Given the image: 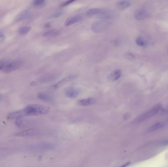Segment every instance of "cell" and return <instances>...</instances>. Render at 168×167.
<instances>
[{
  "instance_id": "obj_1",
  "label": "cell",
  "mask_w": 168,
  "mask_h": 167,
  "mask_svg": "<svg viewBox=\"0 0 168 167\" xmlns=\"http://www.w3.org/2000/svg\"><path fill=\"white\" fill-rule=\"evenodd\" d=\"M49 112L48 107L38 104H30L25 108L17 111L9 113L8 117L11 119H20L26 116H36L47 114Z\"/></svg>"
},
{
  "instance_id": "obj_2",
  "label": "cell",
  "mask_w": 168,
  "mask_h": 167,
  "mask_svg": "<svg viewBox=\"0 0 168 167\" xmlns=\"http://www.w3.org/2000/svg\"><path fill=\"white\" fill-rule=\"evenodd\" d=\"M162 109V106L160 104H157L155 107H153L152 109L149 110L147 112L142 114V115L139 116L135 120V122L136 123H140L141 122L146 120L147 119H150L152 117L155 116L159 113V112Z\"/></svg>"
},
{
  "instance_id": "obj_3",
  "label": "cell",
  "mask_w": 168,
  "mask_h": 167,
  "mask_svg": "<svg viewBox=\"0 0 168 167\" xmlns=\"http://www.w3.org/2000/svg\"><path fill=\"white\" fill-rule=\"evenodd\" d=\"M110 23L106 20L100 19L94 22L91 25V30L95 33L102 32L110 26Z\"/></svg>"
},
{
  "instance_id": "obj_4",
  "label": "cell",
  "mask_w": 168,
  "mask_h": 167,
  "mask_svg": "<svg viewBox=\"0 0 168 167\" xmlns=\"http://www.w3.org/2000/svg\"><path fill=\"white\" fill-rule=\"evenodd\" d=\"M22 62L20 60H13V61H9L8 60L6 64L5 65L3 71L5 73H9L12 72L13 71H15L18 69L21 66Z\"/></svg>"
},
{
  "instance_id": "obj_5",
  "label": "cell",
  "mask_w": 168,
  "mask_h": 167,
  "mask_svg": "<svg viewBox=\"0 0 168 167\" xmlns=\"http://www.w3.org/2000/svg\"><path fill=\"white\" fill-rule=\"evenodd\" d=\"M58 75L55 74H51L46 75L39 78L36 81H33L32 83V85H44L47 83L50 82L57 78Z\"/></svg>"
},
{
  "instance_id": "obj_6",
  "label": "cell",
  "mask_w": 168,
  "mask_h": 167,
  "mask_svg": "<svg viewBox=\"0 0 168 167\" xmlns=\"http://www.w3.org/2000/svg\"><path fill=\"white\" fill-rule=\"evenodd\" d=\"M54 148V145L50 143H41L33 145L30 148L33 151H46L53 149Z\"/></svg>"
},
{
  "instance_id": "obj_7",
  "label": "cell",
  "mask_w": 168,
  "mask_h": 167,
  "mask_svg": "<svg viewBox=\"0 0 168 167\" xmlns=\"http://www.w3.org/2000/svg\"><path fill=\"white\" fill-rule=\"evenodd\" d=\"M43 132L40 130L36 128H30L25 130L24 131L18 132L16 134L17 136L19 137H26V136H32L40 135Z\"/></svg>"
},
{
  "instance_id": "obj_8",
  "label": "cell",
  "mask_w": 168,
  "mask_h": 167,
  "mask_svg": "<svg viewBox=\"0 0 168 167\" xmlns=\"http://www.w3.org/2000/svg\"><path fill=\"white\" fill-rule=\"evenodd\" d=\"M148 16V11L145 8H140L135 12L134 17L138 21L144 20L147 19Z\"/></svg>"
},
{
  "instance_id": "obj_9",
  "label": "cell",
  "mask_w": 168,
  "mask_h": 167,
  "mask_svg": "<svg viewBox=\"0 0 168 167\" xmlns=\"http://www.w3.org/2000/svg\"><path fill=\"white\" fill-rule=\"evenodd\" d=\"M75 78H76V75H71L65 77V78H63L60 81H58V82L55 83L53 86V88L54 89H58L62 86H64V85L67 84L70 81H71V80H74Z\"/></svg>"
},
{
  "instance_id": "obj_10",
  "label": "cell",
  "mask_w": 168,
  "mask_h": 167,
  "mask_svg": "<svg viewBox=\"0 0 168 167\" xmlns=\"http://www.w3.org/2000/svg\"><path fill=\"white\" fill-rule=\"evenodd\" d=\"M38 98L41 101H51L54 100V97L51 93L49 92H40L37 95Z\"/></svg>"
},
{
  "instance_id": "obj_11",
  "label": "cell",
  "mask_w": 168,
  "mask_h": 167,
  "mask_svg": "<svg viewBox=\"0 0 168 167\" xmlns=\"http://www.w3.org/2000/svg\"><path fill=\"white\" fill-rule=\"evenodd\" d=\"M82 19H83V17L82 15L80 14H77V15H74L67 19L65 23V26H71L72 25L74 24L75 23H77L82 21Z\"/></svg>"
},
{
  "instance_id": "obj_12",
  "label": "cell",
  "mask_w": 168,
  "mask_h": 167,
  "mask_svg": "<svg viewBox=\"0 0 168 167\" xmlns=\"http://www.w3.org/2000/svg\"><path fill=\"white\" fill-rule=\"evenodd\" d=\"M107 11V9L103 8H94L88 10L86 12V15L88 17H92L95 15H101Z\"/></svg>"
},
{
  "instance_id": "obj_13",
  "label": "cell",
  "mask_w": 168,
  "mask_h": 167,
  "mask_svg": "<svg viewBox=\"0 0 168 167\" xmlns=\"http://www.w3.org/2000/svg\"><path fill=\"white\" fill-rule=\"evenodd\" d=\"M32 122L31 120L23 119V118L17 119L15 122L16 125L18 128H25L29 127L30 125H32Z\"/></svg>"
},
{
  "instance_id": "obj_14",
  "label": "cell",
  "mask_w": 168,
  "mask_h": 167,
  "mask_svg": "<svg viewBox=\"0 0 168 167\" xmlns=\"http://www.w3.org/2000/svg\"><path fill=\"white\" fill-rule=\"evenodd\" d=\"M96 99L94 98H86L80 99L77 102L78 105L82 106H89L96 104Z\"/></svg>"
},
{
  "instance_id": "obj_15",
  "label": "cell",
  "mask_w": 168,
  "mask_h": 167,
  "mask_svg": "<svg viewBox=\"0 0 168 167\" xmlns=\"http://www.w3.org/2000/svg\"><path fill=\"white\" fill-rule=\"evenodd\" d=\"M30 12L29 10H24L18 14L14 19V21L15 22L23 21L24 20L26 19L30 16Z\"/></svg>"
},
{
  "instance_id": "obj_16",
  "label": "cell",
  "mask_w": 168,
  "mask_h": 167,
  "mask_svg": "<svg viewBox=\"0 0 168 167\" xmlns=\"http://www.w3.org/2000/svg\"><path fill=\"white\" fill-rule=\"evenodd\" d=\"M65 93L68 98L74 99L79 95L80 94V90L76 88H69L67 89Z\"/></svg>"
},
{
  "instance_id": "obj_17",
  "label": "cell",
  "mask_w": 168,
  "mask_h": 167,
  "mask_svg": "<svg viewBox=\"0 0 168 167\" xmlns=\"http://www.w3.org/2000/svg\"><path fill=\"white\" fill-rule=\"evenodd\" d=\"M131 3L129 1L127 0H121L117 3L116 6L118 9L123 10L126 9L130 6Z\"/></svg>"
},
{
  "instance_id": "obj_18",
  "label": "cell",
  "mask_w": 168,
  "mask_h": 167,
  "mask_svg": "<svg viewBox=\"0 0 168 167\" xmlns=\"http://www.w3.org/2000/svg\"><path fill=\"white\" fill-rule=\"evenodd\" d=\"M60 34V32L57 29H52L45 32L43 34V36L46 37H55L58 36Z\"/></svg>"
},
{
  "instance_id": "obj_19",
  "label": "cell",
  "mask_w": 168,
  "mask_h": 167,
  "mask_svg": "<svg viewBox=\"0 0 168 167\" xmlns=\"http://www.w3.org/2000/svg\"><path fill=\"white\" fill-rule=\"evenodd\" d=\"M164 123L162 122H158L157 123H155V125H152V127L147 130V132H153V131H155L156 130H159L160 128H162V127H163Z\"/></svg>"
},
{
  "instance_id": "obj_20",
  "label": "cell",
  "mask_w": 168,
  "mask_h": 167,
  "mask_svg": "<svg viewBox=\"0 0 168 167\" xmlns=\"http://www.w3.org/2000/svg\"><path fill=\"white\" fill-rule=\"evenodd\" d=\"M115 17V15L111 13L110 12L108 11H107L104 13L102 14L101 15H99V18L102 20H109L113 19Z\"/></svg>"
},
{
  "instance_id": "obj_21",
  "label": "cell",
  "mask_w": 168,
  "mask_h": 167,
  "mask_svg": "<svg viewBox=\"0 0 168 167\" xmlns=\"http://www.w3.org/2000/svg\"><path fill=\"white\" fill-rule=\"evenodd\" d=\"M121 72L120 70H116L111 74V78L113 81H116L121 78Z\"/></svg>"
},
{
  "instance_id": "obj_22",
  "label": "cell",
  "mask_w": 168,
  "mask_h": 167,
  "mask_svg": "<svg viewBox=\"0 0 168 167\" xmlns=\"http://www.w3.org/2000/svg\"><path fill=\"white\" fill-rule=\"evenodd\" d=\"M31 30V27L28 26H24L20 27L18 30V32L20 35H26L29 33Z\"/></svg>"
},
{
  "instance_id": "obj_23",
  "label": "cell",
  "mask_w": 168,
  "mask_h": 167,
  "mask_svg": "<svg viewBox=\"0 0 168 167\" xmlns=\"http://www.w3.org/2000/svg\"><path fill=\"white\" fill-rule=\"evenodd\" d=\"M136 43L138 45L141 47H145L147 45V40L142 37H139L136 40Z\"/></svg>"
},
{
  "instance_id": "obj_24",
  "label": "cell",
  "mask_w": 168,
  "mask_h": 167,
  "mask_svg": "<svg viewBox=\"0 0 168 167\" xmlns=\"http://www.w3.org/2000/svg\"><path fill=\"white\" fill-rule=\"evenodd\" d=\"M46 0H33V5L35 6H41L44 4Z\"/></svg>"
},
{
  "instance_id": "obj_25",
  "label": "cell",
  "mask_w": 168,
  "mask_h": 167,
  "mask_svg": "<svg viewBox=\"0 0 168 167\" xmlns=\"http://www.w3.org/2000/svg\"><path fill=\"white\" fill-rule=\"evenodd\" d=\"M78 0H67L65 2H64L61 5V7H65V6H67L70 4L74 3V2H76Z\"/></svg>"
},
{
  "instance_id": "obj_26",
  "label": "cell",
  "mask_w": 168,
  "mask_h": 167,
  "mask_svg": "<svg viewBox=\"0 0 168 167\" xmlns=\"http://www.w3.org/2000/svg\"><path fill=\"white\" fill-rule=\"evenodd\" d=\"M64 12L62 11H58V12H55L53 15H52V18H58L60 17H61L63 15Z\"/></svg>"
},
{
  "instance_id": "obj_27",
  "label": "cell",
  "mask_w": 168,
  "mask_h": 167,
  "mask_svg": "<svg viewBox=\"0 0 168 167\" xmlns=\"http://www.w3.org/2000/svg\"><path fill=\"white\" fill-rule=\"evenodd\" d=\"M8 61V60H2L0 61V71L3 70Z\"/></svg>"
},
{
  "instance_id": "obj_28",
  "label": "cell",
  "mask_w": 168,
  "mask_h": 167,
  "mask_svg": "<svg viewBox=\"0 0 168 167\" xmlns=\"http://www.w3.org/2000/svg\"><path fill=\"white\" fill-rule=\"evenodd\" d=\"M51 27V25L50 22H47L44 24V27L45 29H49V28H50Z\"/></svg>"
},
{
  "instance_id": "obj_29",
  "label": "cell",
  "mask_w": 168,
  "mask_h": 167,
  "mask_svg": "<svg viewBox=\"0 0 168 167\" xmlns=\"http://www.w3.org/2000/svg\"><path fill=\"white\" fill-rule=\"evenodd\" d=\"M5 40V36L2 33H0V42H2Z\"/></svg>"
},
{
  "instance_id": "obj_30",
  "label": "cell",
  "mask_w": 168,
  "mask_h": 167,
  "mask_svg": "<svg viewBox=\"0 0 168 167\" xmlns=\"http://www.w3.org/2000/svg\"><path fill=\"white\" fill-rule=\"evenodd\" d=\"M162 144L163 146H167L168 145V139L167 140H165V141L163 143H162Z\"/></svg>"
},
{
  "instance_id": "obj_31",
  "label": "cell",
  "mask_w": 168,
  "mask_h": 167,
  "mask_svg": "<svg viewBox=\"0 0 168 167\" xmlns=\"http://www.w3.org/2000/svg\"><path fill=\"white\" fill-rule=\"evenodd\" d=\"M164 113H167L168 112V105L167 106V107H166V109L164 110L163 111Z\"/></svg>"
},
{
  "instance_id": "obj_32",
  "label": "cell",
  "mask_w": 168,
  "mask_h": 167,
  "mask_svg": "<svg viewBox=\"0 0 168 167\" xmlns=\"http://www.w3.org/2000/svg\"><path fill=\"white\" fill-rule=\"evenodd\" d=\"M129 163H127L126 164H125V165H124L121 166V167H126L129 164Z\"/></svg>"
},
{
  "instance_id": "obj_33",
  "label": "cell",
  "mask_w": 168,
  "mask_h": 167,
  "mask_svg": "<svg viewBox=\"0 0 168 167\" xmlns=\"http://www.w3.org/2000/svg\"><path fill=\"white\" fill-rule=\"evenodd\" d=\"M2 95H1V94H0V100L2 99Z\"/></svg>"
},
{
  "instance_id": "obj_34",
  "label": "cell",
  "mask_w": 168,
  "mask_h": 167,
  "mask_svg": "<svg viewBox=\"0 0 168 167\" xmlns=\"http://www.w3.org/2000/svg\"><path fill=\"white\" fill-rule=\"evenodd\" d=\"M2 33V32H0V33Z\"/></svg>"
}]
</instances>
